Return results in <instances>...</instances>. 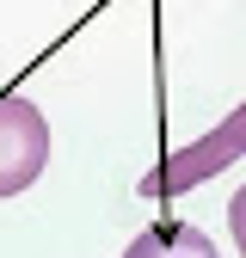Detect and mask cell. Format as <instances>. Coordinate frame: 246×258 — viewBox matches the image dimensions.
<instances>
[{
    "label": "cell",
    "mask_w": 246,
    "mask_h": 258,
    "mask_svg": "<svg viewBox=\"0 0 246 258\" xmlns=\"http://www.w3.org/2000/svg\"><path fill=\"white\" fill-rule=\"evenodd\" d=\"M240 154H246V105H234L209 136L172 148L160 166H148L136 190H142V197H178V190H197V184H209L222 166H234Z\"/></svg>",
    "instance_id": "obj_1"
},
{
    "label": "cell",
    "mask_w": 246,
    "mask_h": 258,
    "mask_svg": "<svg viewBox=\"0 0 246 258\" xmlns=\"http://www.w3.org/2000/svg\"><path fill=\"white\" fill-rule=\"evenodd\" d=\"M228 234H234V246H240V258H246V184L228 197Z\"/></svg>",
    "instance_id": "obj_4"
},
{
    "label": "cell",
    "mask_w": 246,
    "mask_h": 258,
    "mask_svg": "<svg viewBox=\"0 0 246 258\" xmlns=\"http://www.w3.org/2000/svg\"><path fill=\"white\" fill-rule=\"evenodd\" d=\"M49 166V123L25 92H0V197H19Z\"/></svg>",
    "instance_id": "obj_2"
},
{
    "label": "cell",
    "mask_w": 246,
    "mask_h": 258,
    "mask_svg": "<svg viewBox=\"0 0 246 258\" xmlns=\"http://www.w3.org/2000/svg\"><path fill=\"white\" fill-rule=\"evenodd\" d=\"M123 258H222V246L191 221H154L123 246Z\"/></svg>",
    "instance_id": "obj_3"
}]
</instances>
